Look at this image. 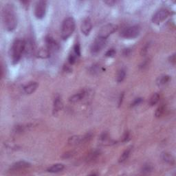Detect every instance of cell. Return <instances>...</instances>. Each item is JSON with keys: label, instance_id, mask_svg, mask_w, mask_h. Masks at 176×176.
Instances as JSON below:
<instances>
[{"label": "cell", "instance_id": "16", "mask_svg": "<svg viewBox=\"0 0 176 176\" xmlns=\"http://www.w3.org/2000/svg\"><path fill=\"white\" fill-rule=\"evenodd\" d=\"M100 140L103 144H105V145H112V144L116 143L114 140H112L111 138L109 137V135L107 132H103V133L100 135Z\"/></svg>", "mask_w": 176, "mask_h": 176}, {"label": "cell", "instance_id": "9", "mask_svg": "<svg viewBox=\"0 0 176 176\" xmlns=\"http://www.w3.org/2000/svg\"><path fill=\"white\" fill-rule=\"evenodd\" d=\"M46 47L49 50L50 53L55 52L58 51L59 49V46L58 43L51 37H47L46 38Z\"/></svg>", "mask_w": 176, "mask_h": 176}, {"label": "cell", "instance_id": "32", "mask_svg": "<svg viewBox=\"0 0 176 176\" xmlns=\"http://www.w3.org/2000/svg\"><path fill=\"white\" fill-rule=\"evenodd\" d=\"M116 50L114 49H109V50H108V51L106 52L105 53V56H107V57H114V56H115L116 55Z\"/></svg>", "mask_w": 176, "mask_h": 176}, {"label": "cell", "instance_id": "11", "mask_svg": "<svg viewBox=\"0 0 176 176\" xmlns=\"http://www.w3.org/2000/svg\"><path fill=\"white\" fill-rule=\"evenodd\" d=\"M87 94V91L86 90H82L79 91L78 92L74 94V95H72L70 98L69 99V101L72 103H78L86 98Z\"/></svg>", "mask_w": 176, "mask_h": 176}, {"label": "cell", "instance_id": "4", "mask_svg": "<svg viewBox=\"0 0 176 176\" xmlns=\"http://www.w3.org/2000/svg\"><path fill=\"white\" fill-rule=\"evenodd\" d=\"M140 33V27L137 25L127 27L122 30L121 35L125 39H135L139 36Z\"/></svg>", "mask_w": 176, "mask_h": 176}, {"label": "cell", "instance_id": "35", "mask_svg": "<svg viewBox=\"0 0 176 176\" xmlns=\"http://www.w3.org/2000/svg\"><path fill=\"white\" fill-rule=\"evenodd\" d=\"M73 155H74L73 152H68L65 153L64 155L62 156V158H64V159H68V158H71V157Z\"/></svg>", "mask_w": 176, "mask_h": 176}, {"label": "cell", "instance_id": "18", "mask_svg": "<svg viewBox=\"0 0 176 176\" xmlns=\"http://www.w3.org/2000/svg\"><path fill=\"white\" fill-rule=\"evenodd\" d=\"M68 144L70 145H78L83 143V136H74L68 139Z\"/></svg>", "mask_w": 176, "mask_h": 176}, {"label": "cell", "instance_id": "21", "mask_svg": "<svg viewBox=\"0 0 176 176\" xmlns=\"http://www.w3.org/2000/svg\"><path fill=\"white\" fill-rule=\"evenodd\" d=\"M50 54H51V53H50L49 50L46 47V48H42L37 52V56H38V57L42 59L49 58Z\"/></svg>", "mask_w": 176, "mask_h": 176}, {"label": "cell", "instance_id": "19", "mask_svg": "<svg viewBox=\"0 0 176 176\" xmlns=\"http://www.w3.org/2000/svg\"><path fill=\"white\" fill-rule=\"evenodd\" d=\"M162 158L163 160V161L165 162L166 163H167V164H169L171 165H174L175 164V158L171 153L166 152L162 153Z\"/></svg>", "mask_w": 176, "mask_h": 176}, {"label": "cell", "instance_id": "10", "mask_svg": "<svg viewBox=\"0 0 176 176\" xmlns=\"http://www.w3.org/2000/svg\"><path fill=\"white\" fill-rule=\"evenodd\" d=\"M92 29V24L90 18H86L83 20L81 26V30L82 33L86 36L90 34L91 30Z\"/></svg>", "mask_w": 176, "mask_h": 176}, {"label": "cell", "instance_id": "39", "mask_svg": "<svg viewBox=\"0 0 176 176\" xmlns=\"http://www.w3.org/2000/svg\"><path fill=\"white\" fill-rule=\"evenodd\" d=\"M131 54V50L129 49V48H126V49H124L123 50V55L127 56H129Z\"/></svg>", "mask_w": 176, "mask_h": 176}, {"label": "cell", "instance_id": "36", "mask_svg": "<svg viewBox=\"0 0 176 176\" xmlns=\"http://www.w3.org/2000/svg\"><path fill=\"white\" fill-rule=\"evenodd\" d=\"M169 62L171 63V64L173 65H175V62H176V57H175V54H173L172 55H171L169 56Z\"/></svg>", "mask_w": 176, "mask_h": 176}, {"label": "cell", "instance_id": "13", "mask_svg": "<svg viewBox=\"0 0 176 176\" xmlns=\"http://www.w3.org/2000/svg\"><path fill=\"white\" fill-rule=\"evenodd\" d=\"M63 108V102L60 96H56L54 100V105H53V114L56 115Z\"/></svg>", "mask_w": 176, "mask_h": 176}, {"label": "cell", "instance_id": "23", "mask_svg": "<svg viewBox=\"0 0 176 176\" xmlns=\"http://www.w3.org/2000/svg\"><path fill=\"white\" fill-rule=\"evenodd\" d=\"M103 70H104V68L99 64H94L92 66H91L90 68V72L92 74H98Z\"/></svg>", "mask_w": 176, "mask_h": 176}, {"label": "cell", "instance_id": "1", "mask_svg": "<svg viewBox=\"0 0 176 176\" xmlns=\"http://www.w3.org/2000/svg\"><path fill=\"white\" fill-rule=\"evenodd\" d=\"M2 21L5 30L8 32L13 31L17 26V18L14 5L7 4L2 10Z\"/></svg>", "mask_w": 176, "mask_h": 176}, {"label": "cell", "instance_id": "8", "mask_svg": "<svg viewBox=\"0 0 176 176\" xmlns=\"http://www.w3.org/2000/svg\"><path fill=\"white\" fill-rule=\"evenodd\" d=\"M47 10V2L46 1H39L34 6V15L35 17L42 20L45 17Z\"/></svg>", "mask_w": 176, "mask_h": 176}, {"label": "cell", "instance_id": "24", "mask_svg": "<svg viewBox=\"0 0 176 176\" xmlns=\"http://www.w3.org/2000/svg\"><path fill=\"white\" fill-rule=\"evenodd\" d=\"M30 125H17V126L15 127L13 131L15 134H21L23 132H25L27 130H28V128H30Z\"/></svg>", "mask_w": 176, "mask_h": 176}, {"label": "cell", "instance_id": "31", "mask_svg": "<svg viewBox=\"0 0 176 176\" xmlns=\"http://www.w3.org/2000/svg\"><path fill=\"white\" fill-rule=\"evenodd\" d=\"M72 51H73L75 54H76L78 57H80L81 56V47L80 45L78 43H76L73 47V49H72Z\"/></svg>", "mask_w": 176, "mask_h": 176}, {"label": "cell", "instance_id": "12", "mask_svg": "<svg viewBox=\"0 0 176 176\" xmlns=\"http://www.w3.org/2000/svg\"><path fill=\"white\" fill-rule=\"evenodd\" d=\"M31 166L30 163L24 160H21V161H19L15 162V164L12 165L11 167V171H17L19 170H21V169H25L27 168H29Z\"/></svg>", "mask_w": 176, "mask_h": 176}, {"label": "cell", "instance_id": "27", "mask_svg": "<svg viewBox=\"0 0 176 176\" xmlns=\"http://www.w3.org/2000/svg\"><path fill=\"white\" fill-rule=\"evenodd\" d=\"M130 153H131V149H128L127 150H125V152L121 154L120 158H119V162L122 163L126 161V160L129 158V157H130Z\"/></svg>", "mask_w": 176, "mask_h": 176}, {"label": "cell", "instance_id": "22", "mask_svg": "<svg viewBox=\"0 0 176 176\" xmlns=\"http://www.w3.org/2000/svg\"><path fill=\"white\" fill-rule=\"evenodd\" d=\"M171 80V77L168 75H162L161 77H159L157 79L156 83L159 86H165L166 83H168Z\"/></svg>", "mask_w": 176, "mask_h": 176}, {"label": "cell", "instance_id": "20", "mask_svg": "<svg viewBox=\"0 0 176 176\" xmlns=\"http://www.w3.org/2000/svg\"><path fill=\"white\" fill-rule=\"evenodd\" d=\"M65 168L64 165L63 164H55L52 166H50V167L47 169L48 172L52 173V174H56V173L61 172Z\"/></svg>", "mask_w": 176, "mask_h": 176}, {"label": "cell", "instance_id": "34", "mask_svg": "<svg viewBox=\"0 0 176 176\" xmlns=\"http://www.w3.org/2000/svg\"><path fill=\"white\" fill-rule=\"evenodd\" d=\"M130 139V131H125V133L124 134L123 136H122V142H128Z\"/></svg>", "mask_w": 176, "mask_h": 176}, {"label": "cell", "instance_id": "40", "mask_svg": "<svg viewBox=\"0 0 176 176\" xmlns=\"http://www.w3.org/2000/svg\"><path fill=\"white\" fill-rule=\"evenodd\" d=\"M106 4H108L109 6H113L114 4H115L116 2L115 1H112V0H109V1H105L104 2Z\"/></svg>", "mask_w": 176, "mask_h": 176}, {"label": "cell", "instance_id": "26", "mask_svg": "<svg viewBox=\"0 0 176 176\" xmlns=\"http://www.w3.org/2000/svg\"><path fill=\"white\" fill-rule=\"evenodd\" d=\"M160 94L158 93H154L149 100V105L150 106H154L158 103L160 100Z\"/></svg>", "mask_w": 176, "mask_h": 176}, {"label": "cell", "instance_id": "33", "mask_svg": "<svg viewBox=\"0 0 176 176\" xmlns=\"http://www.w3.org/2000/svg\"><path fill=\"white\" fill-rule=\"evenodd\" d=\"M142 102H143V99L142 98L135 99L134 100V101L131 103V108H134V107H136V106L138 105L139 104H140V103H142Z\"/></svg>", "mask_w": 176, "mask_h": 176}, {"label": "cell", "instance_id": "29", "mask_svg": "<svg viewBox=\"0 0 176 176\" xmlns=\"http://www.w3.org/2000/svg\"><path fill=\"white\" fill-rule=\"evenodd\" d=\"M153 170V167L152 165H151L149 164H145L143 165L142 168V173L144 174H150L151 172H152Z\"/></svg>", "mask_w": 176, "mask_h": 176}, {"label": "cell", "instance_id": "6", "mask_svg": "<svg viewBox=\"0 0 176 176\" xmlns=\"http://www.w3.org/2000/svg\"><path fill=\"white\" fill-rule=\"evenodd\" d=\"M170 15V11L166 8H160L152 17V22L153 24H160L164 21Z\"/></svg>", "mask_w": 176, "mask_h": 176}, {"label": "cell", "instance_id": "14", "mask_svg": "<svg viewBox=\"0 0 176 176\" xmlns=\"http://www.w3.org/2000/svg\"><path fill=\"white\" fill-rule=\"evenodd\" d=\"M38 86V83L33 81V82H30L24 87V92L27 94H31L35 92Z\"/></svg>", "mask_w": 176, "mask_h": 176}, {"label": "cell", "instance_id": "3", "mask_svg": "<svg viewBox=\"0 0 176 176\" xmlns=\"http://www.w3.org/2000/svg\"><path fill=\"white\" fill-rule=\"evenodd\" d=\"M76 24L73 17H69L66 18L62 24L61 37L64 40L68 39L75 30Z\"/></svg>", "mask_w": 176, "mask_h": 176}, {"label": "cell", "instance_id": "17", "mask_svg": "<svg viewBox=\"0 0 176 176\" xmlns=\"http://www.w3.org/2000/svg\"><path fill=\"white\" fill-rule=\"evenodd\" d=\"M100 155V152L99 150H94L92 151V152H90L87 156L86 160L87 162H94V160H96L99 158V156Z\"/></svg>", "mask_w": 176, "mask_h": 176}, {"label": "cell", "instance_id": "25", "mask_svg": "<svg viewBox=\"0 0 176 176\" xmlns=\"http://www.w3.org/2000/svg\"><path fill=\"white\" fill-rule=\"evenodd\" d=\"M125 76H126V71L125 69H121L116 75V81L118 83H121L125 79Z\"/></svg>", "mask_w": 176, "mask_h": 176}, {"label": "cell", "instance_id": "15", "mask_svg": "<svg viewBox=\"0 0 176 176\" xmlns=\"http://www.w3.org/2000/svg\"><path fill=\"white\" fill-rule=\"evenodd\" d=\"M34 46L33 41L28 40L25 41V49L24 53H26L27 55H32L34 52Z\"/></svg>", "mask_w": 176, "mask_h": 176}, {"label": "cell", "instance_id": "28", "mask_svg": "<svg viewBox=\"0 0 176 176\" xmlns=\"http://www.w3.org/2000/svg\"><path fill=\"white\" fill-rule=\"evenodd\" d=\"M166 111V107L165 105H162L157 108L155 112V116L156 118H160L163 116Z\"/></svg>", "mask_w": 176, "mask_h": 176}, {"label": "cell", "instance_id": "30", "mask_svg": "<svg viewBox=\"0 0 176 176\" xmlns=\"http://www.w3.org/2000/svg\"><path fill=\"white\" fill-rule=\"evenodd\" d=\"M78 58V56L75 54L73 51H72L68 56V62L70 63L71 65H73L77 62Z\"/></svg>", "mask_w": 176, "mask_h": 176}, {"label": "cell", "instance_id": "5", "mask_svg": "<svg viewBox=\"0 0 176 176\" xmlns=\"http://www.w3.org/2000/svg\"><path fill=\"white\" fill-rule=\"evenodd\" d=\"M118 26L114 24H107L105 26L102 27L101 29L100 30L99 33V37H101L103 39H107L108 37L112 34L113 33H114L116 30H118Z\"/></svg>", "mask_w": 176, "mask_h": 176}, {"label": "cell", "instance_id": "38", "mask_svg": "<svg viewBox=\"0 0 176 176\" xmlns=\"http://www.w3.org/2000/svg\"><path fill=\"white\" fill-rule=\"evenodd\" d=\"M149 49V46L148 45H146L144 47V48L142 49V51H141V54L142 55H144L147 52V50Z\"/></svg>", "mask_w": 176, "mask_h": 176}, {"label": "cell", "instance_id": "37", "mask_svg": "<svg viewBox=\"0 0 176 176\" xmlns=\"http://www.w3.org/2000/svg\"><path fill=\"white\" fill-rule=\"evenodd\" d=\"M124 96H125V94L124 92H122L120 95V97H119V99H118V107H121L122 103V100H123V98H124Z\"/></svg>", "mask_w": 176, "mask_h": 176}, {"label": "cell", "instance_id": "7", "mask_svg": "<svg viewBox=\"0 0 176 176\" xmlns=\"http://www.w3.org/2000/svg\"><path fill=\"white\" fill-rule=\"evenodd\" d=\"M106 43L107 39H103L99 37H97L92 44V46H91V53H92L93 55L99 54V53L105 48L106 46Z\"/></svg>", "mask_w": 176, "mask_h": 176}, {"label": "cell", "instance_id": "2", "mask_svg": "<svg viewBox=\"0 0 176 176\" xmlns=\"http://www.w3.org/2000/svg\"><path fill=\"white\" fill-rule=\"evenodd\" d=\"M25 41L16 39L13 42L11 49V60L13 64H17L20 61L22 54L24 52Z\"/></svg>", "mask_w": 176, "mask_h": 176}]
</instances>
